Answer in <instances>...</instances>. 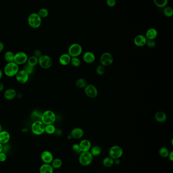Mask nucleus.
I'll return each mask as SVG.
<instances>
[{"mask_svg":"<svg viewBox=\"0 0 173 173\" xmlns=\"http://www.w3.org/2000/svg\"><path fill=\"white\" fill-rule=\"evenodd\" d=\"M56 116L55 113L51 110H47L42 113L41 119L45 125L53 124L56 121Z\"/></svg>","mask_w":173,"mask_h":173,"instance_id":"f257e3e1","label":"nucleus"},{"mask_svg":"<svg viewBox=\"0 0 173 173\" xmlns=\"http://www.w3.org/2000/svg\"><path fill=\"white\" fill-rule=\"evenodd\" d=\"M19 70V65L14 62H8L4 67V73L8 77L15 76Z\"/></svg>","mask_w":173,"mask_h":173,"instance_id":"f03ea898","label":"nucleus"},{"mask_svg":"<svg viewBox=\"0 0 173 173\" xmlns=\"http://www.w3.org/2000/svg\"><path fill=\"white\" fill-rule=\"evenodd\" d=\"M93 156L90 151L82 152L79 156L78 162L79 164L83 167H87L92 163Z\"/></svg>","mask_w":173,"mask_h":173,"instance_id":"7ed1b4c3","label":"nucleus"},{"mask_svg":"<svg viewBox=\"0 0 173 173\" xmlns=\"http://www.w3.org/2000/svg\"><path fill=\"white\" fill-rule=\"evenodd\" d=\"M45 125L41 121L33 122L31 125V131L34 135L39 136L45 133Z\"/></svg>","mask_w":173,"mask_h":173,"instance_id":"20e7f679","label":"nucleus"},{"mask_svg":"<svg viewBox=\"0 0 173 173\" xmlns=\"http://www.w3.org/2000/svg\"><path fill=\"white\" fill-rule=\"evenodd\" d=\"M27 21L29 26L33 29H38L42 23V18H41L36 13H33L29 15Z\"/></svg>","mask_w":173,"mask_h":173,"instance_id":"39448f33","label":"nucleus"},{"mask_svg":"<svg viewBox=\"0 0 173 173\" xmlns=\"http://www.w3.org/2000/svg\"><path fill=\"white\" fill-rule=\"evenodd\" d=\"M124 154V150L118 145H114L111 147L109 150V156L113 159H120Z\"/></svg>","mask_w":173,"mask_h":173,"instance_id":"423d86ee","label":"nucleus"},{"mask_svg":"<svg viewBox=\"0 0 173 173\" xmlns=\"http://www.w3.org/2000/svg\"><path fill=\"white\" fill-rule=\"evenodd\" d=\"M82 52V47L78 43L73 44L68 49V54L71 57H78Z\"/></svg>","mask_w":173,"mask_h":173,"instance_id":"0eeeda50","label":"nucleus"},{"mask_svg":"<svg viewBox=\"0 0 173 173\" xmlns=\"http://www.w3.org/2000/svg\"><path fill=\"white\" fill-rule=\"evenodd\" d=\"M38 64L43 69H48L52 65V60L49 56L42 55L38 58Z\"/></svg>","mask_w":173,"mask_h":173,"instance_id":"6e6552de","label":"nucleus"},{"mask_svg":"<svg viewBox=\"0 0 173 173\" xmlns=\"http://www.w3.org/2000/svg\"><path fill=\"white\" fill-rule=\"evenodd\" d=\"M28 58V56L26 53L24 52H18L14 54L13 62L18 65H24L27 63Z\"/></svg>","mask_w":173,"mask_h":173,"instance_id":"1a4fd4ad","label":"nucleus"},{"mask_svg":"<svg viewBox=\"0 0 173 173\" xmlns=\"http://www.w3.org/2000/svg\"><path fill=\"white\" fill-rule=\"evenodd\" d=\"M114 58L112 55L109 52H105L102 54L99 59L101 65L104 66H109L113 62Z\"/></svg>","mask_w":173,"mask_h":173,"instance_id":"9d476101","label":"nucleus"},{"mask_svg":"<svg viewBox=\"0 0 173 173\" xmlns=\"http://www.w3.org/2000/svg\"><path fill=\"white\" fill-rule=\"evenodd\" d=\"M15 76L18 83L24 84L29 81L30 75L24 70H19Z\"/></svg>","mask_w":173,"mask_h":173,"instance_id":"9b49d317","label":"nucleus"},{"mask_svg":"<svg viewBox=\"0 0 173 173\" xmlns=\"http://www.w3.org/2000/svg\"><path fill=\"white\" fill-rule=\"evenodd\" d=\"M84 92L86 95L90 98H95L98 96V90L93 85H87L84 88Z\"/></svg>","mask_w":173,"mask_h":173,"instance_id":"f8f14e48","label":"nucleus"},{"mask_svg":"<svg viewBox=\"0 0 173 173\" xmlns=\"http://www.w3.org/2000/svg\"><path fill=\"white\" fill-rule=\"evenodd\" d=\"M41 159L44 164H51L53 159V155L50 151L45 150L41 154Z\"/></svg>","mask_w":173,"mask_h":173,"instance_id":"ddd939ff","label":"nucleus"},{"mask_svg":"<svg viewBox=\"0 0 173 173\" xmlns=\"http://www.w3.org/2000/svg\"><path fill=\"white\" fill-rule=\"evenodd\" d=\"M79 145L80 151L82 152H86L90 151L91 148V143L90 140L87 139H83L80 142Z\"/></svg>","mask_w":173,"mask_h":173,"instance_id":"4468645a","label":"nucleus"},{"mask_svg":"<svg viewBox=\"0 0 173 173\" xmlns=\"http://www.w3.org/2000/svg\"><path fill=\"white\" fill-rule=\"evenodd\" d=\"M147 41V39L145 37V36L139 35L137 36L134 39V44L137 47H142L146 45Z\"/></svg>","mask_w":173,"mask_h":173,"instance_id":"2eb2a0df","label":"nucleus"},{"mask_svg":"<svg viewBox=\"0 0 173 173\" xmlns=\"http://www.w3.org/2000/svg\"><path fill=\"white\" fill-rule=\"evenodd\" d=\"M17 92L13 88H9L5 90L4 93V96L6 100H12L15 98L17 95Z\"/></svg>","mask_w":173,"mask_h":173,"instance_id":"dca6fc26","label":"nucleus"},{"mask_svg":"<svg viewBox=\"0 0 173 173\" xmlns=\"http://www.w3.org/2000/svg\"><path fill=\"white\" fill-rule=\"evenodd\" d=\"M84 131L80 128H75L71 132L70 135L75 139H80L84 136Z\"/></svg>","mask_w":173,"mask_h":173,"instance_id":"f3484780","label":"nucleus"},{"mask_svg":"<svg viewBox=\"0 0 173 173\" xmlns=\"http://www.w3.org/2000/svg\"><path fill=\"white\" fill-rule=\"evenodd\" d=\"M84 61L87 64H91L95 62L96 56L93 53L88 51L85 52L83 56Z\"/></svg>","mask_w":173,"mask_h":173,"instance_id":"a211bd4d","label":"nucleus"},{"mask_svg":"<svg viewBox=\"0 0 173 173\" xmlns=\"http://www.w3.org/2000/svg\"><path fill=\"white\" fill-rule=\"evenodd\" d=\"M10 140V135L7 131L2 130L0 132V143L3 145L7 144Z\"/></svg>","mask_w":173,"mask_h":173,"instance_id":"6ab92c4d","label":"nucleus"},{"mask_svg":"<svg viewBox=\"0 0 173 173\" xmlns=\"http://www.w3.org/2000/svg\"><path fill=\"white\" fill-rule=\"evenodd\" d=\"M71 58L68 53L61 54L59 58V63L64 66L68 65L70 63Z\"/></svg>","mask_w":173,"mask_h":173,"instance_id":"aec40b11","label":"nucleus"},{"mask_svg":"<svg viewBox=\"0 0 173 173\" xmlns=\"http://www.w3.org/2000/svg\"><path fill=\"white\" fill-rule=\"evenodd\" d=\"M40 173H53L54 168L50 164H42L39 168Z\"/></svg>","mask_w":173,"mask_h":173,"instance_id":"412c9836","label":"nucleus"},{"mask_svg":"<svg viewBox=\"0 0 173 173\" xmlns=\"http://www.w3.org/2000/svg\"><path fill=\"white\" fill-rule=\"evenodd\" d=\"M158 32L157 30H156V29L153 28H151L147 31L145 37L147 40H154L156 38Z\"/></svg>","mask_w":173,"mask_h":173,"instance_id":"4be33fe9","label":"nucleus"},{"mask_svg":"<svg viewBox=\"0 0 173 173\" xmlns=\"http://www.w3.org/2000/svg\"><path fill=\"white\" fill-rule=\"evenodd\" d=\"M155 119L157 122L162 123L165 122L167 120V115L163 111H159L155 114Z\"/></svg>","mask_w":173,"mask_h":173,"instance_id":"5701e85b","label":"nucleus"},{"mask_svg":"<svg viewBox=\"0 0 173 173\" xmlns=\"http://www.w3.org/2000/svg\"><path fill=\"white\" fill-rule=\"evenodd\" d=\"M42 113L38 110H33L30 113V119L33 122L41 121Z\"/></svg>","mask_w":173,"mask_h":173,"instance_id":"b1692460","label":"nucleus"},{"mask_svg":"<svg viewBox=\"0 0 173 173\" xmlns=\"http://www.w3.org/2000/svg\"><path fill=\"white\" fill-rule=\"evenodd\" d=\"M102 164L106 168H110L114 165V159L110 156H107L103 159Z\"/></svg>","mask_w":173,"mask_h":173,"instance_id":"393cba45","label":"nucleus"},{"mask_svg":"<svg viewBox=\"0 0 173 173\" xmlns=\"http://www.w3.org/2000/svg\"><path fill=\"white\" fill-rule=\"evenodd\" d=\"M90 151L93 156H98L102 153V148L100 146L95 145L93 147H91Z\"/></svg>","mask_w":173,"mask_h":173,"instance_id":"a878e982","label":"nucleus"},{"mask_svg":"<svg viewBox=\"0 0 173 173\" xmlns=\"http://www.w3.org/2000/svg\"><path fill=\"white\" fill-rule=\"evenodd\" d=\"M76 86L80 89L85 88V87L87 85V82L86 79L83 78H80L76 80L75 82Z\"/></svg>","mask_w":173,"mask_h":173,"instance_id":"bb28decb","label":"nucleus"},{"mask_svg":"<svg viewBox=\"0 0 173 173\" xmlns=\"http://www.w3.org/2000/svg\"><path fill=\"white\" fill-rule=\"evenodd\" d=\"M52 167H53L54 169H58L60 168L63 165V162L61 159L59 158L54 159L51 163Z\"/></svg>","mask_w":173,"mask_h":173,"instance_id":"cd10ccee","label":"nucleus"},{"mask_svg":"<svg viewBox=\"0 0 173 173\" xmlns=\"http://www.w3.org/2000/svg\"><path fill=\"white\" fill-rule=\"evenodd\" d=\"M14 56V54L11 51H6L4 56V59L6 62H7V63L13 62Z\"/></svg>","mask_w":173,"mask_h":173,"instance_id":"c85d7f7f","label":"nucleus"},{"mask_svg":"<svg viewBox=\"0 0 173 173\" xmlns=\"http://www.w3.org/2000/svg\"><path fill=\"white\" fill-rule=\"evenodd\" d=\"M56 132V128L53 124L45 125V132L49 135H52Z\"/></svg>","mask_w":173,"mask_h":173,"instance_id":"c756f323","label":"nucleus"},{"mask_svg":"<svg viewBox=\"0 0 173 173\" xmlns=\"http://www.w3.org/2000/svg\"><path fill=\"white\" fill-rule=\"evenodd\" d=\"M27 63L31 66H36L38 64V58L34 55L31 56L28 58Z\"/></svg>","mask_w":173,"mask_h":173,"instance_id":"7c9ffc66","label":"nucleus"},{"mask_svg":"<svg viewBox=\"0 0 173 173\" xmlns=\"http://www.w3.org/2000/svg\"><path fill=\"white\" fill-rule=\"evenodd\" d=\"M170 151L165 147H162L159 149V155L162 158H167L168 156Z\"/></svg>","mask_w":173,"mask_h":173,"instance_id":"2f4dec72","label":"nucleus"},{"mask_svg":"<svg viewBox=\"0 0 173 173\" xmlns=\"http://www.w3.org/2000/svg\"><path fill=\"white\" fill-rule=\"evenodd\" d=\"M154 4L159 8H165L168 3V0H153Z\"/></svg>","mask_w":173,"mask_h":173,"instance_id":"473e14b6","label":"nucleus"},{"mask_svg":"<svg viewBox=\"0 0 173 173\" xmlns=\"http://www.w3.org/2000/svg\"><path fill=\"white\" fill-rule=\"evenodd\" d=\"M37 14H38L39 16H40L41 18H44L48 16L49 12H48V10L46 8H41L39 10Z\"/></svg>","mask_w":173,"mask_h":173,"instance_id":"72a5a7b5","label":"nucleus"},{"mask_svg":"<svg viewBox=\"0 0 173 173\" xmlns=\"http://www.w3.org/2000/svg\"><path fill=\"white\" fill-rule=\"evenodd\" d=\"M163 13L165 16L168 17H171L173 15V9L170 7H165L163 10Z\"/></svg>","mask_w":173,"mask_h":173,"instance_id":"f704fd0d","label":"nucleus"},{"mask_svg":"<svg viewBox=\"0 0 173 173\" xmlns=\"http://www.w3.org/2000/svg\"><path fill=\"white\" fill-rule=\"evenodd\" d=\"M29 75H32L34 73V70H35V67L29 65V64L27 63L24 64V69Z\"/></svg>","mask_w":173,"mask_h":173,"instance_id":"c9c22d12","label":"nucleus"},{"mask_svg":"<svg viewBox=\"0 0 173 173\" xmlns=\"http://www.w3.org/2000/svg\"><path fill=\"white\" fill-rule=\"evenodd\" d=\"M70 63L73 66L77 67L80 66L81 61L78 57H72Z\"/></svg>","mask_w":173,"mask_h":173,"instance_id":"e433bc0d","label":"nucleus"},{"mask_svg":"<svg viewBox=\"0 0 173 173\" xmlns=\"http://www.w3.org/2000/svg\"><path fill=\"white\" fill-rule=\"evenodd\" d=\"M96 73L99 76H103L104 75L105 73V67L103 65L99 64L98 65V66L96 67Z\"/></svg>","mask_w":173,"mask_h":173,"instance_id":"4c0bfd02","label":"nucleus"},{"mask_svg":"<svg viewBox=\"0 0 173 173\" xmlns=\"http://www.w3.org/2000/svg\"><path fill=\"white\" fill-rule=\"evenodd\" d=\"M146 45L149 48H153L156 45V42L154 40H147L146 42Z\"/></svg>","mask_w":173,"mask_h":173,"instance_id":"58836bf2","label":"nucleus"},{"mask_svg":"<svg viewBox=\"0 0 173 173\" xmlns=\"http://www.w3.org/2000/svg\"><path fill=\"white\" fill-rule=\"evenodd\" d=\"M7 155L4 152L0 153V162H4L7 159Z\"/></svg>","mask_w":173,"mask_h":173,"instance_id":"ea45409f","label":"nucleus"},{"mask_svg":"<svg viewBox=\"0 0 173 173\" xmlns=\"http://www.w3.org/2000/svg\"><path fill=\"white\" fill-rule=\"evenodd\" d=\"M107 5L110 7H113L116 5L115 0H106Z\"/></svg>","mask_w":173,"mask_h":173,"instance_id":"a19ab883","label":"nucleus"},{"mask_svg":"<svg viewBox=\"0 0 173 173\" xmlns=\"http://www.w3.org/2000/svg\"><path fill=\"white\" fill-rule=\"evenodd\" d=\"M72 149L76 153H81L80 151V148H79V144L75 143V144H74L73 145Z\"/></svg>","mask_w":173,"mask_h":173,"instance_id":"79ce46f5","label":"nucleus"},{"mask_svg":"<svg viewBox=\"0 0 173 173\" xmlns=\"http://www.w3.org/2000/svg\"><path fill=\"white\" fill-rule=\"evenodd\" d=\"M42 52L39 49H36L34 52V55L39 58L42 55Z\"/></svg>","mask_w":173,"mask_h":173,"instance_id":"37998d69","label":"nucleus"},{"mask_svg":"<svg viewBox=\"0 0 173 173\" xmlns=\"http://www.w3.org/2000/svg\"><path fill=\"white\" fill-rule=\"evenodd\" d=\"M169 160L171 162H173V151H170V153H168V156Z\"/></svg>","mask_w":173,"mask_h":173,"instance_id":"c03bdc74","label":"nucleus"},{"mask_svg":"<svg viewBox=\"0 0 173 173\" xmlns=\"http://www.w3.org/2000/svg\"><path fill=\"white\" fill-rule=\"evenodd\" d=\"M4 49V44L2 42H0V53L3 51Z\"/></svg>","mask_w":173,"mask_h":173,"instance_id":"a18cd8bd","label":"nucleus"},{"mask_svg":"<svg viewBox=\"0 0 173 173\" xmlns=\"http://www.w3.org/2000/svg\"><path fill=\"white\" fill-rule=\"evenodd\" d=\"M4 84L1 82L0 81V92L3 91L4 90Z\"/></svg>","mask_w":173,"mask_h":173,"instance_id":"49530a36","label":"nucleus"},{"mask_svg":"<svg viewBox=\"0 0 173 173\" xmlns=\"http://www.w3.org/2000/svg\"><path fill=\"white\" fill-rule=\"evenodd\" d=\"M120 164V160L119 159H114V164L116 165H118Z\"/></svg>","mask_w":173,"mask_h":173,"instance_id":"de8ad7c7","label":"nucleus"},{"mask_svg":"<svg viewBox=\"0 0 173 173\" xmlns=\"http://www.w3.org/2000/svg\"><path fill=\"white\" fill-rule=\"evenodd\" d=\"M3 150V145L0 143V153L2 152Z\"/></svg>","mask_w":173,"mask_h":173,"instance_id":"09e8293b","label":"nucleus"},{"mask_svg":"<svg viewBox=\"0 0 173 173\" xmlns=\"http://www.w3.org/2000/svg\"><path fill=\"white\" fill-rule=\"evenodd\" d=\"M3 72H2V70L0 68V80L2 79V77H3Z\"/></svg>","mask_w":173,"mask_h":173,"instance_id":"8fccbe9b","label":"nucleus"},{"mask_svg":"<svg viewBox=\"0 0 173 173\" xmlns=\"http://www.w3.org/2000/svg\"><path fill=\"white\" fill-rule=\"evenodd\" d=\"M67 138L68 139H71L72 138V136H71V135L70 134V135H69L68 136Z\"/></svg>","mask_w":173,"mask_h":173,"instance_id":"3c124183","label":"nucleus"},{"mask_svg":"<svg viewBox=\"0 0 173 173\" xmlns=\"http://www.w3.org/2000/svg\"><path fill=\"white\" fill-rule=\"evenodd\" d=\"M2 129H3V128H2V125H1V124H0V132H1V131L3 130Z\"/></svg>","mask_w":173,"mask_h":173,"instance_id":"603ef678","label":"nucleus"}]
</instances>
